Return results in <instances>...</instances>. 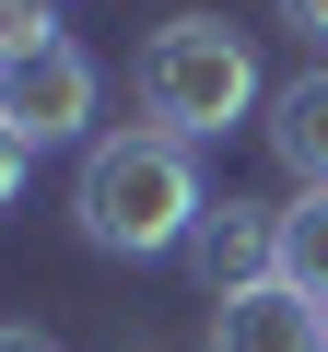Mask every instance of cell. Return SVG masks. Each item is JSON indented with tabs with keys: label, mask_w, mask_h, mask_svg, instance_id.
<instances>
[{
	"label": "cell",
	"mask_w": 328,
	"mask_h": 352,
	"mask_svg": "<svg viewBox=\"0 0 328 352\" xmlns=\"http://www.w3.org/2000/svg\"><path fill=\"white\" fill-rule=\"evenodd\" d=\"M270 153H281V176H293V188H328V59H305L281 94H270Z\"/></svg>",
	"instance_id": "6"
},
{
	"label": "cell",
	"mask_w": 328,
	"mask_h": 352,
	"mask_svg": "<svg viewBox=\"0 0 328 352\" xmlns=\"http://www.w3.org/2000/svg\"><path fill=\"white\" fill-rule=\"evenodd\" d=\"M0 352H59V340H47L36 317H24V329H0Z\"/></svg>",
	"instance_id": "11"
},
{
	"label": "cell",
	"mask_w": 328,
	"mask_h": 352,
	"mask_svg": "<svg viewBox=\"0 0 328 352\" xmlns=\"http://www.w3.org/2000/svg\"><path fill=\"white\" fill-rule=\"evenodd\" d=\"M281 282L328 305V188H293L281 200Z\"/></svg>",
	"instance_id": "7"
},
{
	"label": "cell",
	"mask_w": 328,
	"mask_h": 352,
	"mask_svg": "<svg viewBox=\"0 0 328 352\" xmlns=\"http://www.w3.org/2000/svg\"><path fill=\"white\" fill-rule=\"evenodd\" d=\"M36 24H59V0H0V36H36Z\"/></svg>",
	"instance_id": "10"
},
{
	"label": "cell",
	"mask_w": 328,
	"mask_h": 352,
	"mask_svg": "<svg viewBox=\"0 0 328 352\" xmlns=\"http://www.w3.org/2000/svg\"><path fill=\"white\" fill-rule=\"evenodd\" d=\"M24 176H36V141H24L12 118H0V212H12V200H24Z\"/></svg>",
	"instance_id": "9"
},
{
	"label": "cell",
	"mask_w": 328,
	"mask_h": 352,
	"mask_svg": "<svg viewBox=\"0 0 328 352\" xmlns=\"http://www.w3.org/2000/svg\"><path fill=\"white\" fill-rule=\"evenodd\" d=\"M270 24H281L293 47H316V59H328V0H270Z\"/></svg>",
	"instance_id": "8"
},
{
	"label": "cell",
	"mask_w": 328,
	"mask_h": 352,
	"mask_svg": "<svg viewBox=\"0 0 328 352\" xmlns=\"http://www.w3.org/2000/svg\"><path fill=\"white\" fill-rule=\"evenodd\" d=\"M200 212H211V188H200V141L152 129V118L94 129L82 164H71V223H82V247H106V258H188Z\"/></svg>",
	"instance_id": "1"
},
{
	"label": "cell",
	"mask_w": 328,
	"mask_h": 352,
	"mask_svg": "<svg viewBox=\"0 0 328 352\" xmlns=\"http://www.w3.org/2000/svg\"><path fill=\"white\" fill-rule=\"evenodd\" d=\"M200 340L211 352H328V305L293 282H258V294H223L200 317Z\"/></svg>",
	"instance_id": "5"
},
{
	"label": "cell",
	"mask_w": 328,
	"mask_h": 352,
	"mask_svg": "<svg viewBox=\"0 0 328 352\" xmlns=\"http://www.w3.org/2000/svg\"><path fill=\"white\" fill-rule=\"evenodd\" d=\"M129 94H141L152 129H176V141H223V129H246L270 106L258 94V47L223 12H164L152 47H141V71H129Z\"/></svg>",
	"instance_id": "2"
},
{
	"label": "cell",
	"mask_w": 328,
	"mask_h": 352,
	"mask_svg": "<svg viewBox=\"0 0 328 352\" xmlns=\"http://www.w3.org/2000/svg\"><path fill=\"white\" fill-rule=\"evenodd\" d=\"M94 47L82 36H59V24H36V36H0V118H12L36 153L47 141H82L94 129Z\"/></svg>",
	"instance_id": "3"
},
{
	"label": "cell",
	"mask_w": 328,
	"mask_h": 352,
	"mask_svg": "<svg viewBox=\"0 0 328 352\" xmlns=\"http://www.w3.org/2000/svg\"><path fill=\"white\" fill-rule=\"evenodd\" d=\"M188 270H200V294H211V305H223V294L281 282V200H211V212H200V235H188Z\"/></svg>",
	"instance_id": "4"
}]
</instances>
